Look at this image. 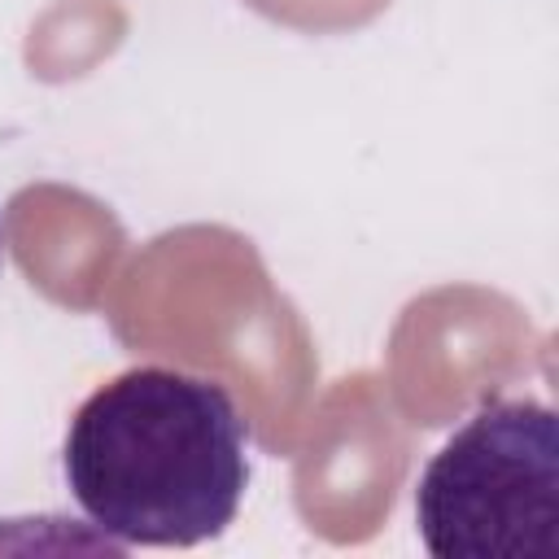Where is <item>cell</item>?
I'll use <instances>...</instances> for the list:
<instances>
[{"mask_svg": "<svg viewBox=\"0 0 559 559\" xmlns=\"http://www.w3.org/2000/svg\"><path fill=\"white\" fill-rule=\"evenodd\" d=\"M61 472L114 546H197L240 511L249 428L223 384L175 367H131L83 397Z\"/></svg>", "mask_w": 559, "mask_h": 559, "instance_id": "cell-1", "label": "cell"}, {"mask_svg": "<svg viewBox=\"0 0 559 559\" xmlns=\"http://www.w3.org/2000/svg\"><path fill=\"white\" fill-rule=\"evenodd\" d=\"M415 524L437 559L559 550V419L546 402H485L424 467Z\"/></svg>", "mask_w": 559, "mask_h": 559, "instance_id": "cell-2", "label": "cell"}, {"mask_svg": "<svg viewBox=\"0 0 559 559\" xmlns=\"http://www.w3.org/2000/svg\"><path fill=\"white\" fill-rule=\"evenodd\" d=\"M0 253H4V231H0Z\"/></svg>", "mask_w": 559, "mask_h": 559, "instance_id": "cell-3", "label": "cell"}]
</instances>
